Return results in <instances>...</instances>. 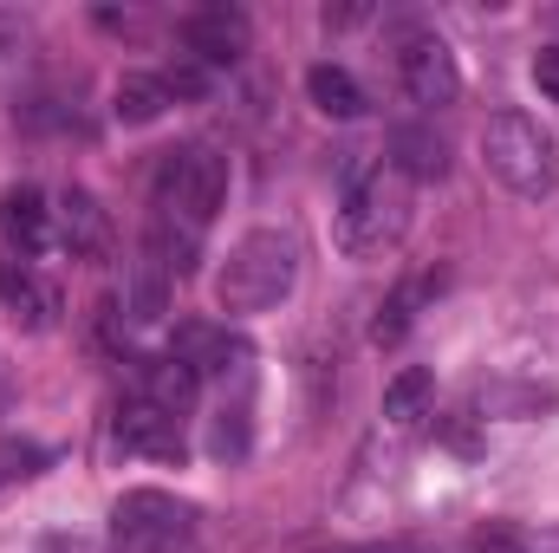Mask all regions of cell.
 Here are the masks:
<instances>
[{"label": "cell", "instance_id": "1", "mask_svg": "<svg viewBox=\"0 0 559 553\" xmlns=\"http://www.w3.org/2000/svg\"><path fill=\"white\" fill-rule=\"evenodd\" d=\"M222 196H228V163L215 150H202V143L163 150V163L150 176V235H143V255L169 280H182L195 268L202 235H209Z\"/></svg>", "mask_w": 559, "mask_h": 553}, {"label": "cell", "instance_id": "2", "mask_svg": "<svg viewBox=\"0 0 559 553\" xmlns=\"http://www.w3.org/2000/svg\"><path fill=\"white\" fill-rule=\"evenodd\" d=\"M293 280H299V242H293L286 228H254V235H241V242L228 248V261H222V274H215V299H222V313H235V319L274 313L280 299L293 293Z\"/></svg>", "mask_w": 559, "mask_h": 553}, {"label": "cell", "instance_id": "3", "mask_svg": "<svg viewBox=\"0 0 559 553\" xmlns=\"http://www.w3.org/2000/svg\"><path fill=\"white\" fill-rule=\"evenodd\" d=\"M404 228H411V183H404L391 163H378V169H365V176L345 183V202H338V248H345L352 261H371V255L397 248Z\"/></svg>", "mask_w": 559, "mask_h": 553}, {"label": "cell", "instance_id": "4", "mask_svg": "<svg viewBox=\"0 0 559 553\" xmlns=\"http://www.w3.org/2000/svg\"><path fill=\"white\" fill-rule=\"evenodd\" d=\"M481 163H488V176H495L501 189H514V196H527V202H540V196L559 189V143H554V131H540L527 111H495V118H488V131H481Z\"/></svg>", "mask_w": 559, "mask_h": 553}, {"label": "cell", "instance_id": "5", "mask_svg": "<svg viewBox=\"0 0 559 553\" xmlns=\"http://www.w3.org/2000/svg\"><path fill=\"white\" fill-rule=\"evenodd\" d=\"M391 79H397V92H404L411 105H423V111H442V105H455V92H462L455 52H449L442 33L423 26V20H404V26L391 33Z\"/></svg>", "mask_w": 559, "mask_h": 553}, {"label": "cell", "instance_id": "6", "mask_svg": "<svg viewBox=\"0 0 559 553\" xmlns=\"http://www.w3.org/2000/svg\"><path fill=\"white\" fill-rule=\"evenodd\" d=\"M111 553H195V515L163 489H131L111 508Z\"/></svg>", "mask_w": 559, "mask_h": 553}, {"label": "cell", "instance_id": "7", "mask_svg": "<svg viewBox=\"0 0 559 553\" xmlns=\"http://www.w3.org/2000/svg\"><path fill=\"white\" fill-rule=\"evenodd\" d=\"M248 39H254V26H248V13L241 7H195L189 20H182V46H189V59L195 66H235L241 52H248Z\"/></svg>", "mask_w": 559, "mask_h": 553}, {"label": "cell", "instance_id": "8", "mask_svg": "<svg viewBox=\"0 0 559 553\" xmlns=\"http://www.w3.org/2000/svg\"><path fill=\"white\" fill-rule=\"evenodd\" d=\"M169 352L195 372V378H241L248 372V339L241 332H228V326H176V339H169Z\"/></svg>", "mask_w": 559, "mask_h": 553}, {"label": "cell", "instance_id": "9", "mask_svg": "<svg viewBox=\"0 0 559 553\" xmlns=\"http://www.w3.org/2000/svg\"><path fill=\"white\" fill-rule=\"evenodd\" d=\"M118 443L131 456H150V462H182V416L150 404V398H124L118 404Z\"/></svg>", "mask_w": 559, "mask_h": 553}, {"label": "cell", "instance_id": "10", "mask_svg": "<svg viewBox=\"0 0 559 553\" xmlns=\"http://www.w3.org/2000/svg\"><path fill=\"white\" fill-rule=\"evenodd\" d=\"M52 242H59L72 261H105L111 222H105L98 196H85V189H66V196H59V209H52Z\"/></svg>", "mask_w": 559, "mask_h": 553}, {"label": "cell", "instance_id": "11", "mask_svg": "<svg viewBox=\"0 0 559 553\" xmlns=\"http://www.w3.org/2000/svg\"><path fill=\"white\" fill-rule=\"evenodd\" d=\"M0 242H7L20 261L52 242V209H46L39 189H7V196H0Z\"/></svg>", "mask_w": 559, "mask_h": 553}, {"label": "cell", "instance_id": "12", "mask_svg": "<svg viewBox=\"0 0 559 553\" xmlns=\"http://www.w3.org/2000/svg\"><path fill=\"white\" fill-rule=\"evenodd\" d=\"M0 306H7L26 332H46V326L59 319V286L39 280L26 261H20V268H0Z\"/></svg>", "mask_w": 559, "mask_h": 553}, {"label": "cell", "instance_id": "13", "mask_svg": "<svg viewBox=\"0 0 559 553\" xmlns=\"http://www.w3.org/2000/svg\"><path fill=\"white\" fill-rule=\"evenodd\" d=\"M384 163H391L404 183H436V176L449 169V143L436 138L429 125H397V131H391V150H384Z\"/></svg>", "mask_w": 559, "mask_h": 553}, {"label": "cell", "instance_id": "14", "mask_svg": "<svg viewBox=\"0 0 559 553\" xmlns=\"http://www.w3.org/2000/svg\"><path fill=\"white\" fill-rule=\"evenodd\" d=\"M195 391H202V378L176 358V352H163V358H138V391L131 398H150V404H163V411H189L195 404Z\"/></svg>", "mask_w": 559, "mask_h": 553}, {"label": "cell", "instance_id": "15", "mask_svg": "<svg viewBox=\"0 0 559 553\" xmlns=\"http://www.w3.org/2000/svg\"><path fill=\"white\" fill-rule=\"evenodd\" d=\"M306 92H312V105H319L325 118H338V125L365 118V85H358L345 66H312V72H306Z\"/></svg>", "mask_w": 559, "mask_h": 553}, {"label": "cell", "instance_id": "16", "mask_svg": "<svg viewBox=\"0 0 559 553\" xmlns=\"http://www.w3.org/2000/svg\"><path fill=\"white\" fill-rule=\"evenodd\" d=\"M169 105H176V98H169L163 72H124V79H118V98H111V111H118L124 125H156Z\"/></svg>", "mask_w": 559, "mask_h": 553}, {"label": "cell", "instance_id": "17", "mask_svg": "<svg viewBox=\"0 0 559 553\" xmlns=\"http://www.w3.org/2000/svg\"><path fill=\"white\" fill-rule=\"evenodd\" d=\"M429 398H436V378H429L423 365H404V372L384 385V416H391V423H417V416L429 411Z\"/></svg>", "mask_w": 559, "mask_h": 553}, {"label": "cell", "instance_id": "18", "mask_svg": "<svg viewBox=\"0 0 559 553\" xmlns=\"http://www.w3.org/2000/svg\"><path fill=\"white\" fill-rule=\"evenodd\" d=\"M163 306H169V274L150 261V255H138V268H131V299H124V313L131 319H163Z\"/></svg>", "mask_w": 559, "mask_h": 553}, {"label": "cell", "instance_id": "19", "mask_svg": "<svg viewBox=\"0 0 559 553\" xmlns=\"http://www.w3.org/2000/svg\"><path fill=\"white\" fill-rule=\"evenodd\" d=\"M429 286H436V280H411V286H397V293H391V306H384V313H378V326H371V339H378V345H397V339L417 326V299L429 293Z\"/></svg>", "mask_w": 559, "mask_h": 553}, {"label": "cell", "instance_id": "20", "mask_svg": "<svg viewBox=\"0 0 559 553\" xmlns=\"http://www.w3.org/2000/svg\"><path fill=\"white\" fill-rule=\"evenodd\" d=\"M33 66V26L20 13H0V85H13Z\"/></svg>", "mask_w": 559, "mask_h": 553}, {"label": "cell", "instance_id": "21", "mask_svg": "<svg viewBox=\"0 0 559 553\" xmlns=\"http://www.w3.org/2000/svg\"><path fill=\"white\" fill-rule=\"evenodd\" d=\"M209 449L228 462V456H248V404H222L209 423Z\"/></svg>", "mask_w": 559, "mask_h": 553}, {"label": "cell", "instance_id": "22", "mask_svg": "<svg viewBox=\"0 0 559 553\" xmlns=\"http://www.w3.org/2000/svg\"><path fill=\"white\" fill-rule=\"evenodd\" d=\"M46 469V449H33V443H0V489H13V482H26V475H39Z\"/></svg>", "mask_w": 559, "mask_h": 553}, {"label": "cell", "instance_id": "23", "mask_svg": "<svg viewBox=\"0 0 559 553\" xmlns=\"http://www.w3.org/2000/svg\"><path fill=\"white\" fill-rule=\"evenodd\" d=\"M163 85H169V98H202V92H209V66L182 59V66H169V72H163Z\"/></svg>", "mask_w": 559, "mask_h": 553}, {"label": "cell", "instance_id": "24", "mask_svg": "<svg viewBox=\"0 0 559 553\" xmlns=\"http://www.w3.org/2000/svg\"><path fill=\"white\" fill-rule=\"evenodd\" d=\"M534 85L547 92L559 105V46H547V52H534Z\"/></svg>", "mask_w": 559, "mask_h": 553}, {"label": "cell", "instance_id": "25", "mask_svg": "<svg viewBox=\"0 0 559 553\" xmlns=\"http://www.w3.org/2000/svg\"><path fill=\"white\" fill-rule=\"evenodd\" d=\"M475 553H521V541H508V534H481Z\"/></svg>", "mask_w": 559, "mask_h": 553}, {"label": "cell", "instance_id": "26", "mask_svg": "<svg viewBox=\"0 0 559 553\" xmlns=\"http://www.w3.org/2000/svg\"><path fill=\"white\" fill-rule=\"evenodd\" d=\"M554 20H559V7H554Z\"/></svg>", "mask_w": 559, "mask_h": 553}]
</instances>
